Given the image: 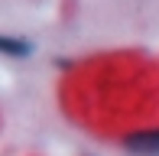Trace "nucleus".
I'll list each match as a JSON object with an SVG mask.
<instances>
[{"instance_id":"f257e3e1","label":"nucleus","mask_w":159,"mask_h":156,"mask_svg":"<svg viewBox=\"0 0 159 156\" xmlns=\"http://www.w3.org/2000/svg\"><path fill=\"white\" fill-rule=\"evenodd\" d=\"M124 146H127V153H133V156H159V130L133 133Z\"/></svg>"},{"instance_id":"f03ea898","label":"nucleus","mask_w":159,"mask_h":156,"mask_svg":"<svg viewBox=\"0 0 159 156\" xmlns=\"http://www.w3.org/2000/svg\"><path fill=\"white\" fill-rule=\"evenodd\" d=\"M0 52L3 55H30V42L16 36H0Z\"/></svg>"}]
</instances>
